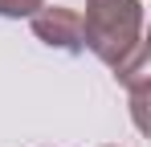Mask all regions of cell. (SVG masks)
Wrapping results in <instances>:
<instances>
[{"instance_id":"cell-1","label":"cell","mask_w":151,"mask_h":147,"mask_svg":"<svg viewBox=\"0 0 151 147\" xmlns=\"http://www.w3.org/2000/svg\"><path fill=\"white\" fill-rule=\"evenodd\" d=\"M82 45L102 66L119 70L143 45V4L139 0H86Z\"/></svg>"},{"instance_id":"cell-2","label":"cell","mask_w":151,"mask_h":147,"mask_svg":"<svg viewBox=\"0 0 151 147\" xmlns=\"http://www.w3.org/2000/svg\"><path fill=\"white\" fill-rule=\"evenodd\" d=\"M33 37L45 41L49 49H61V53H82V12L78 8H65V4H41L33 17Z\"/></svg>"},{"instance_id":"cell-3","label":"cell","mask_w":151,"mask_h":147,"mask_svg":"<svg viewBox=\"0 0 151 147\" xmlns=\"http://www.w3.org/2000/svg\"><path fill=\"white\" fill-rule=\"evenodd\" d=\"M114 78L123 82L127 90H131V110H135V127L143 131L147 127V119H143V110H147V90H151V49L147 41L135 49L131 57H127L123 66L114 70Z\"/></svg>"},{"instance_id":"cell-4","label":"cell","mask_w":151,"mask_h":147,"mask_svg":"<svg viewBox=\"0 0 151 147\" xmlns=\"http://www.w3.org/2000/svg\"><path fill=\"white\" fill-rule=\"evenodd\" d=\"M41 4H45V0H0V17H8V21H21V17H33Z\"/></svg>"}]
</instances>
